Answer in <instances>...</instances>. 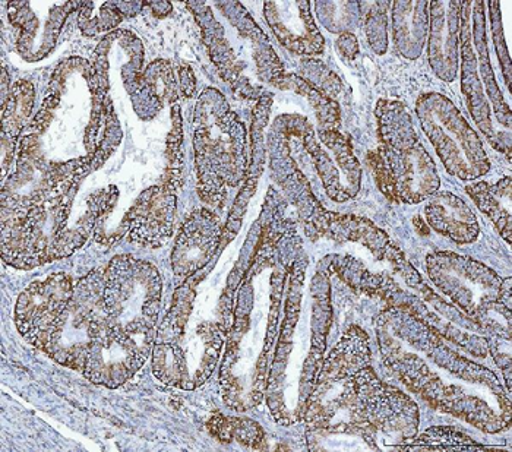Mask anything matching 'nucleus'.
Returning <instances> with one entry per match:
<instances>
[{"instance_id":"1","label":"nucleus","mask_w":512,"mask_h":452,"mask_svg":"<svg viewBox=\"0 0 512 452\" xmlns=\"http://www.w3.org/2000/svg\"><path fill=\"white\" fill-rule=\"evenodd\" d=\"M161 292L160 274L148 262L122 255L104 268L103 305L107 324L116 343L139 366H144L153 352Z\"/></svg>"},{"instance_id":"17","label":"nucleus","mask_w":512,"mask_h":452,"mask_svg":"<svg viewBox=\"0 0 512 452\" xmlns=\"http://www.w3.org/2000/svg\"><path fill=\"white\" fill-rule=\"evenodd\" d=\"M428 435H431V438L423 435L420 441L404 448L407 451L412 450V448H422V451H464L472 447L477 448V445L470 441L467 436L460 435V433L451 431V429H435V431H429Z\"/></svg>"},{"instance_id":"2","label":"nucleus","mask_w":512,"mask_h":452,"mask_svg":"<svg viewBox=\"0 0 512 452\" xmlns=\"http://www.w3.org/2000/svg\"><path fill=\"white\" fill-rule=\"evenodd\" d=\"M74 195L75 191L2 218L3 259L21 270H30L65 258L81 248L104 210L99 202L88 199V210L81 224L66 230Z\"/></svg>"},{"instance_id":"10","label":"nucleus","mask_w":512,"mask_h":452,"mask_svg":"<svg viewBox=\"0 0 512 452\" xmlns=\"http://www.w3.org/2000/svg\"><path fill=\"white\" fill-rule=\"evenodd\" d=\"M224 232L226 229L213 211L197 210L186 218L173 248L176 276L192 277L201 271L220 248Z\"/></svg>"},{"instance_id":"14","label":"nucleus","mask_w":512,"mask_h":452,"mask_svg":"<svg viewBox=\"0 0 512 452\" xmlns=\"http://www.w3.org/2000/svg\"><path fill=\"white\" fill-rule=\"evenodd\" d=\"M467 192L476 201L477 207L492 218L505 240L511 242L510 205H504V198L511 197L510 177L495 186H489L486 182L474 183L467 186Z\"/></svg>"},{"instance_id":"9","label":"nucleus","mask_w":512,"mask_h":452,"mask_svg":"<svg viewBox=\"0 0 512 452\" xmlns=\"http://www.w3.org/2000/svg\"><path fill=\"white\" fill-rule=\"evenodd\" d=\"M175 189L166 185L153 186L139 195L122 221L129 242L144 248H161L175 233Z\"/></svg>"},{"instance_id":"21","label":"nucleus","mask_w":512,"mask_h":452,"mask_svg":"<svg viewBox=\"0 0 512 452\" xmlns=\"http://www.w3.org/2000/svg\"><path fill=\"white\" fill-rule=\"evenodd\" d=\"M180 78H182V90L183 94L186 97H191L195 91V85H197V81H195L194 72L191 71V68H182L180 71Z\"/></svg>"},{"instance_id":"12","label":"nucleus","mask_w":512,"mask_h":452,"mask_svg":"<svg viewBox=\"0 0 512 452\" xmlns=\"http://www.w3.org/2000/svg\"><path fill=\"white\" fill-rule=\"evenodd\" d=\"M431 63L438 77L453 81L457 74V31L460 2L432 3Z\"/></svg>"},{"instance_id":"3","label":"nucleus","mask_w":512,"mask_h":452,"mask_svg":"<svg viewBox=\"0 0 512 452\" xmlns=\"http://www.w3.org/2000/svg\"><path fill=\"white\" fill-rule=\"evenodd\" d=\"M195 112V156L202 201L223 207L227 188L246 173V128L218 91L205 90Z\"/></svg>"},{"instance_id":"11","label":"nucleus","mask_w":512,"mask_h":452,"mask_svg":"<svg viewBox=\"0 0 512 452\" xmlns=\"http://www.w3.org/2000/svg\"><path fill=\"white\" fill-rule=\"evenodd\" d=\"M265 15L267 21H277L295 27L277 36L292 52L316 55L324 50V40L316 30L308 2L265 3Z\"/></svg>"},{"instance_id":"18","label":"nucleus","mask_w":512,"mask_h":452,"mask_svg":"<svg viewBox=\"0 0 512 452\" xmlns=\"http://www.w3.org/2000/svg\"><path fill=\"white\" fill-rule=\"evenodd\" d=\"M182 119H180V113L178 107H173V129L170 132L169 141H167V180L164 185L169 188L176 189L180 182V173H182Z\"/></svg>"},{"instance_id":"16","label":"nucleus","mask_w":512,"mask_h":452,"mask_svg":"<svg viewBox=\"0 0 512 452\" xmlns=\"http://www.w3.org/2000/svg\"><path fill=\"white\" fill-rule=\"evenodd\" d=\"M463 60H464V93L469 96V106L472 110L473 118L479 123L480 128L489 135L488 126L491 125L489 120L488 106L485 104V97L480 88L479 78L476 75V62L472 47H470L469 39H467V20L463 18Z\"/></svg>"},{"instance_id":"7","label":"nucleus","mask_w":512,"mask_h":452,"mask_svg":"<svg viewBox=\"0 0 512 452\" xmlns=\"http://www.w3.org/2000/svg\"><path fill=\"white\" fill-rule=\"evenodd\" d=\"M444 261L454 271V278L444 274L429 271L434 278L436 286L450 296L458 308L463 309L472 318L485 324L486 311L479 299L488 308H504V303L499 302V297L504 299V280H501L492 270L472 259L461 258L451 254H441Z\"/></svg>"},{"instance_id":"19","label":"nucleus","mask_w":512,"mask_h":452,"mask_svg":"<svg viewBox=\"0 0 512 452\" xmlns=\"http://www.w3.org/2000/svg\"><path fill=\"white\" fill-rule=\"evenodd\" d=\"M374 5V15H369V17H372L368 22L369 39H371L376 52L384 53L387 49V30H385L387 20H385L384 11H382L384 3H374Z\"/></svg>"},{"instance_id":"15","label":"nucleus","mask_w":512,"mask_h":452,"mask_svg":"<svg viewBox=\"0 0 512 452\" xmlns=\"http://www.w3.org/2000/svg\"><path fill=\"white\" fill-rule=\"evenodd\" d=\"M33 101V85L27 81H18L12 93H9L8 104L3 106L2 137H9V141L15 142L24 128L25 120L31 115Z\"/></svg>"},{"instance_id":"5","label":"nucleus","mask_w":512,"mask_h":452,"mask_svg":"<svg viewBox=\"0 0 512 452\" xmlns=\"http://www.w3.org/2000/svg\"><path fill=\"white\" fill-rule=\"evenodd\" d=\"M417 113L448 172L463 179L488 172L489 161L482 142L447 97L439 94L422 97L417 103Z\"/></svg>"},{"instance_id":"6","label":"nucleus","mask_w":512,"mask_h":452,"mask_svg":"<svg viewBox=\"0 0 512 452\" xmlns=\"http://www.w3.org/2000/svg\"><path fill=\"white\" fill-rule=\"evenodd\" d=\"M74 286L71 277L56 273L34 281L18 297L15 325L22 337L41 352L52 340L74 295Z\"/></svg>"},{"instance_id":"20","label":"nucleus","mask_w":512,"mask_h":452,"mask_svg":"<svg viewBox=\"0 0 512 452\" xmlns=\"http://www.w3.org/2000/svg\"><path fill=\"white\" fill-rule=\"evenodd\" d=\"M337 46L340 47L341 53L349 56V58H355L357 52H359V46H357V41L352 34H343Z\"/></svg>"},{"instance_id":"8","label":"nucleus","mask_w":512,"mask_h":452,"mask_svg":"<svg viewBox=\"0 0 512 452\" xmlns=\"http://www.w3.org/2000/svg\"><path fill=\"white\" fill-rule=\"evenodd\" d=\"M322 145L314 135L305 138V148L315 158V167L324 180L327 194L335 202H344L356 197L362 179L359 161L353 156L352 147L334 129L319 131Z\"/></svg>"},{"instance_id":"4","label":"nucleus","mask_w":512,"mask_h":452,"mask_svg":"<svg viewBox=\"0 0 512 452\" xmlns=\"http://www.w3.org/2000/svg\"><path fill=\"white\" fill-rule=\"evenodd\" d=\"M376 113L382 144L369 158L379 188L393 201L407 204L431 197L439 188L435 164L420 144L406 107L381 100Z\"/></svg>"},{"instance_id":"13","label":"nucleus","mask_w":512,"mask_h":452,"mask_svg":"<svg viewBox=\"0 0 512 452\" xmlns=\"http://www.w3.org/2000/svg\"><path fill=\"white\" fill-rule=\"evenodd\" d=\"M429 224L457 243H469L479 236V223L469 207L453 194H438L426 207Z\"/></svg>"}]
</instances>
